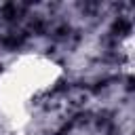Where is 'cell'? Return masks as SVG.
Listing matches in <instances>:
<instances>
[{
    "mask_svg": "<svg viewBox=\"0 0 135 135\" xmlns=\"http://www.w3.org/2000/svg\"><path fill=\"white\" fill-rule=\"evenodd\" d=\"M6 72L21 84V89L30 97L51 91L63 74L59 63H55L51 57H44L40 53L19 55L6 65Z\"/></svg>",
    "mask_w": 135,
    "mask_h": 135,
    "instance_id": "obj_1",
    "label": "cell"
}]
</instances>
